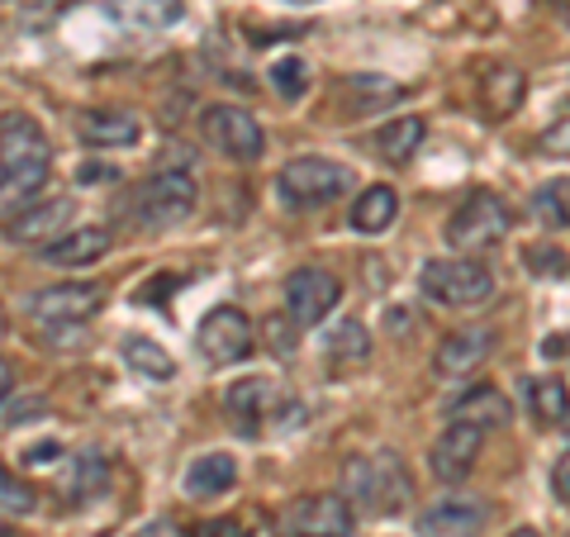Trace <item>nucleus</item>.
<instances>
[{"mask_svg": "<svg viewBox=\"0 0 570 537\" xmlns=\"http://www.w3.org/2000/svg\"><path fill=\"white\" fill-rule=\"evenodd\" d=\"M200 134L214 153L228 157V163H257L262 148H266L262 124L247 115L243 105H224V100H214L200 110Z\"/></svg>", "mask_w": 570, "mask_h": 537, "instance_id": "7", "label": "nucleus"}, {"mask_svg": "<svg viewBox=\"0 0 570 537\" xmlns=\"http://www.w3.org/2000/svg\"><path fill=\"white\" fill-rule=\"evenodd\" d=\"M105 253H110V234L105 228H67L62 238H52L48 247H39V257L48 266H96Z\"/></svg>", "mask_w": 570, "mask_h": 537, "instance_id": "18", "label": "nucleus"}, {"mask_svg": "<svg viewBox=\"0 0 570 537\" xmlns=\"http://www.w3.org/2000/svg\"><path fill=\"white\" fill-rule=\"evenodd\" d=\"M343 300V281L324 266H299V272L285 281V314H291L295 329H314L337 310Z\"/></svg>", "mask_w": 570, "mask_h": 537, "instance_id": "11", "label": "nucleus"}, {"mask_svg": "<svg viewBox=\"0 0 570 537\" xmlns=\"http://www.w3.org/2000/svg\"><path fill=\"white\" fill-rule=\"evenodd\" d=\"M523 96H528V81H523L519 67L499 62V67L485 71V81H480V105H485L490 119H509L523 105Z\"/></svg>", "mask_w": 570, "mask_h": 537, "instance_id": "20", "label": "nucleus"}, {"mask_svg": "<svg viewBox=\"0 0 570 537\" xmlns=\"http://www.w3.org/2000/svg\"><path fill=\"white\" fill-rule=\"evenodd\" d=\"M124 362H129L138 375H148V381H171L176 375V362L153 343V338H124Z\"/></svg>", "mask_w": 570, "mask_h": 537, "instance_id": "26", "label": "nucleus"}, {"mask_svg": "<svg viewBox=\"0 0 570 537\" xmlns=\"http://www.w3.org/2000/svg\"><path fill=\"white\" fill-rule=\"evenodd\" d=\"M33 509V495L20 476L6 471V461H0V514H29Z\"/></svg>", "mask_w": 570, "mask_h": 537, "instance_id": "31", "label": "nucleus"}, {"mask_svg": "<svg viewBox=\"0 0 570 537\" xmlns=\"http://www.w3.org/2000/svg\"><path fill=\"white\" fill-rule=\"evenodd\" d=\"M29 319H39L43 329H71L86 324L105 310V291L91 281H62V285H43V291L29 295Z\"/></svg>", "mask_w": 570, "mask_h": 537, "instance_id": "9", "label": "nucleus"}, {"mask_svg": "<svg viewBox=\"0 0 570 537\" xmlns=\"http://www.w3.org/2000/svg\"><path fill=\"white\" fill-rule=\"evenodd\" d=\"M195 537H247L238 518H209V524L195 528Z\"/></svg>", "mask_w": 570, "mask_h": 537, "instance_id": "34", "label": "nucleus"}, {"mask_svg": "<svg viewBox=\"0 0 570 537\" xmlns=\"http://www.w3.org/2000/svg\"><path fill=\"white\" fill-rule=\"evenodd\" d=\"M272 86H276L281 100H305V91H309V62L305 58H281L272 67Z\"/></svg>", "mask_w": 570, "mask_h": 537, "instance_id": "29", "label": "nucleus"}, {"mask_svg": "<svg viewBox=\"0 0 570 537\" xmlns=\"http://www.w3.org/2000/svg\"><path fill=\"white\" fill-rule=\"evenodd\" d=\"M10 390H14V371H10L6 357H0V400H10Z\"/></svg>", "mask_w": 570, "mask_h": 537, "instance_id": "36", "label": "nucleus"}, {"mask_svg": "<svg viewBox=\"0 0 570 537\" xmlns=\"http://www.w3.org/2000/svg\"><path fill=\"white\" fill-rule=\"evenodd\" d=\"M195 348H200V357L209 367H234L257 348V333H253V324H247L243 310L219 304V310H209L200 319V329H195Z\"/></svg>", "mask_w": 570, "mask_h": 537, "instance_id": "10", "label": "nucleus"}, {"mask_svg": "<svg viewBox=\"0 0 570 537\" xmlns=\"http://www.w3.org/2000/svg\"><path fill=\"white\" fill-rule=\"evenodd\" d=\"M448 423H471V428H509L513 423V400L499 385H466L461 396L448 400Z\"/></svg>", "mask_w": 570, "mask_h": 537, "instance_id": "16", "label": "nucleus"}, {"mask_svg": "<svg viewBox=\"0 0 570 537\" xmlns=\"http://www.w3.org/2000/svg\"><path fill=\"white\" fill-rule=\"evenodd\" d=\"M423 119L419 115H404V119H390L385 129L376 134V153L385 157V163H409V157L419 153V143H423Z\"/></svg>", "mask_w": 570, "mask_h": 537, "instance_id": "24", "label": "nucleus"}, {"mask_svg": "<svg viewBox=\"0 0 570 537\" xmlns=\"http://www.w3.org/2000/svg\"><path fill=\"white\" fill-rule=\"evenodd\" d=\"M528 266L538 276H570V257L561 253V247H528Z\"/></svg>", "mask_w": 570, "mask_h": 537, "instance_id": "32", "label": "nucleus"}, {"mask_svg": "<svg viewBox=\"0 0 570 537\" xmlns=\"http://www.w3.org/2000/svg\"><path fill=\"white\" fill-rule=\"evenodd\" d=\"M224 409L234 414L238 433H257L266 419H285V400H281L276 381H266V375H243V381H234L224 390Z\"/></svg>", "mask_w": 570, "mask_h": 537, "instance_id": "14", "label": "nucleus"}, {"mask_svg": "<svg viewBox=\"0 0 570 537\" xmlns=\"http://www.w3.org/2000/svg\"><path fill=\"white\" fill-rule=\"evenodd\" d=\"M509 537H542V533H538V528H513Z\"/></svg>", "mask_w": 570, "mask_h": 537, "instance_id": "37", "label": "nucleus"}, {"mask_svg": "<svg viewBox=\"0 0 570 537\" xmlns=\"http://www.w3.org/2000/svg\"><path fill=\"white\" fill-rule=\"evenodd\" d=\"M509 228H513V209L499 201L494 191H475L452 209L448 243L456 247L461 257H475V253H490V247L504 243Z\"/></svg>", "mask_w": 570, "mask_h": 537, "instance_id": "6", "label": "nucleus"}, {"mask_svg": "<svg viewBox=\"0 0 570 537\" xmlns=\"http://www.w3.org/2000/svg\"><path fill=\"white\" fill-rule=\"evenodd\" d=\"M352 186H356V176L343 163H333V157H295L276 176V201L285 209L305 214V209H324L333 201H343Z\"/></svg>", "mask_w": 570, "mask_h": 537, "instance_id": "3", "label": "nucleus"}, {"mask_svg": "<svg viewBox=\"0 0 570 537\" xmlns=\"http://www.w3.org/2000/svg\"><path fill=\"white\" fill-rule=\"evenodd\" d=\"M528 404L538 423L547 428H570V390L551 375V381H528Z\"/></svg>", "mask_w": 570, "mask_h": 537, "instance_id": "25", "label": "nucleus"}, {"mask_svg": "<svg viewBox=\"0 0 570 537\" xmlns=\"http://www.w3.org/2000/svg\"><path fill=\"white\" fill-rule=\"evenodd\" d=\"M71 471H77V480H71V495H77V499H96V490H105V461H100V452H81Z\"/></svg>", "mask_w": 570, "mask_h": 537, "instance_id": "30", "label": "nucleus"}, {"mask_svg": "<svg viewBox=\"0 0 570 537\" xmlns=\"http://www.w3.org/2000/svg\"><path fill=\"white\" fill-rule=\"evenodd\" d=\"M105 14L124 29H167L181 20V0H105Z\"/></svg>", "mask_w": 570, "mask_h": 537, "instance_id": "22", "label": "nucleus"}, {"mask_svg": "<svg viewBox=\"0 0 570 537\" xmlns=\"http://www.w3.org/2000/svg\"><path fill=\"white\" fill-rule=\"evenodd\" d=\"M419 537H480L490 528V505L485 499H471V495H452V499H438L419 514Z\"/></svg>", "mask_w": 570, "mask_h": 537, "instance_id": "13", "label": "nucleus"}, {"mask_svg": "<svg viewBox=\"0 0 570 537\" xmlns=\"http://www.w3.org/2000/svg\"><path fill=\"white\" fill-rule=\"evenodd\" d=\"M52 176V143L29 115H0V195L24 201Z\"/></svg>", "mask_w": 570, "mask_h": 537, "instance_id": "1", "label": "nucleus"}, {"mask_svg": "<svg viewBox=\"0 0 570 537\" xmlns=\"http://www.w3.org/2000/svg\"><path fill=\"white\" fill-rule=\"evenodd\" d=\"M234 486H238V461L228 452H205L186 467V495H195V499H214Z\"/></svg>", "mask_w": 570, "mask_h": 537, "instance_id": "21", "label": "nucleus"}, {"mask_svg": "<svg viewBox=\"0 0 570 537\" xmlns=\"http://www.w3.org/2000/svg\"><path fill=\"white\" fill-rule=\"evenodd\" d=\"M71 214H77V205L71 201H43V205H29L20 209L14 219L6 224V238L20 243V247H48L52 238H62L71 228Z\"/></svg>", "mask_w": 570, "mask_h": 537, "instance_id": "15", "label": "nucleus"}, {"mask_svg": "<svg viewBox=\"0 0 570 537\" xmlns=\"http://www.w3.org/2000/svg\"><path fill=\"white\" fill-rule=\"evenodd\" d=\"M343 499L352 509L371 514V518H385V514H395L414 499V480H409L404 461L395 452L352 457L343 467Z\"/></svg>", "mask_w": 570, "mask_h": 537, "instance_id": "2", "label": "nucleus"}, {"mask_svg": "<svg viewBox=\"0 0 570 537\" xmlns=\"http://www.w3.org/2000/svg\"><path fill=\"white\" fill-rule=\"evenodd\" d=\"M532 214H538L547 228H566L570 224V176L547 182L538 195H532Z\"/></svg>", "mask_w": 570, "mask_h": 537, "instance_id": "28", "label": "nucleus"}, {"mask_svg": "<svg viewBox=\"0 0 570 537\" xmlns=\"http://www.w3.org/2000/svg\"><path fill=\"white\" fill-rule=\"evenodd\" d=\"M419 291L423 300L442 304V310H475L494 295V272L475 257H433L419 272Z\"/></svg>", "mask_w": 570, "mask_h": 537, "instance_id": "5", "label": "nucleus"}, {"mask_svg": "<svg viewBox=\"0 0 570 537\" xmlns=\"http://www.w3.org/2000/svg\"><path fill=\"white\" fill-rule=\"evenodd\" d=\"M557 6H561V20L570 25V0H557Z\"/></svg>", "mask_w": 570, "mask_h": 537, "instance_id": "38", "label": "nucleus"}, {"mask_svg": "<svg viewBox=\"0 0 570 537\" xmlns=\"http://www.w3.org/2000/svg\"><path fill=\"white\" fill-rule=\"evenodd\" d=\"M551 495H557L561 505H570V452H561L557 467H551Z\"/></svg>", "mask_w": 570, "mask_h": 537, "instance_id": "33", "label": "nucleus"}, {"mask_svg": "<svg viewBox=\"0 0 570 537\" xmlns=\"http://www.w3.org/2000/svg\"><path fill=\"white\" fill-rule=\"evenodd\" d=\"M328 357L337 367H356L371 357V333L362 329V319H343L333 333H328Z\"/></svg>", "mask_w": 570, "mask_h": 537, "instance_id": "27", "label": "nucleus"}, {"mask_svg": "<svg viewBox=\"0 0 570 537\" xmlns=\"http://www.w3.org/2000/svg\"><path fill=\"white\" fill-rule=\"evenodd\" d=\"M356 514L343 495H299L276 518V537H352Z\"/></svg>", "mask_w": 570, "mask_h": 537, "instance_id": "8", "label": "nucleus"}, {"mask_svg": "<svg viewBox=\"0 0 570 537\" xmlns=\"http://www.w3.org/2000/svg\"><path fill=\"white\" fill-rule=\"evenodd\" d=\"M494 352V329H456V333H448L438 343V357H433V367L442 371V375H471L485 357Z\"/></svg>", "mask_w": 570, "mask_h": 537, "instance_id": "17", "label": "nucleus"}, {"mask_svg": "<svg viewBox=\"0 0 570 537\" xmlns=\"http://www.w3.org/2000/svg\"><path fill=\"white\" fill-rule=\"evenodd\" d=\"M77 134L91 143V148H129V143H138L142 124L129 110H91V115H81Z\"/></svg>", "mask_w": 570, "mask_h": 537, "instance_id": "19", "label": "nucleus"}, {"mask_svg": "<svg viewBox=\"0 0 570 537\" xmlns=\"http://www.w3.org/2000/svg\"><path fill=\"white\" fill-rule=\"evenodd\" d=\"M134 537H181V533H176V524H167V518H153V524H142Z\"/></svg>", "mask_w": 570, "mask_h": 537, "instance_id": "35", "label": "nucleus"}, {"mask_svg": "<svg viewBox=\"0 0 570 537\" xmlns=\"http://www.w3.org/2000/svg\"><path fill=\"white\" fill-rule=\"evenodd\" d=\"M395 219H400V195L390 186H366L352 201V228H356V234H366V238L385 234Z\"/></svg>", "mask_w": 570, "mask_h": 537, "instance_id": "23", "label": "nucleus"}, {"mask_svg": "<svg viewBox=\"0 0 570 537\" xmlns=\"http://www.w3.org/2000/svg\"><path fill=\"white\" fill-rule=\"evenodd\" d=\"M195 205H200V186H195L190 172H157L134 191V201L124 214H129L138 228H148V234H167V228L190 219Z\"/></svg>", "mask_w": 570, "mask_h": 537, "instance_id": "4", "label": "nucleus"}, {"mask_svg": "<svg viewBox=\"0 0 570 537\" xmlns=\"http://www.w3.org/2000/svg\"><path fill=\"white\" fill-rule=\"evenodd\" d=\"M480 447H485V433L471 423H448L433 442V452H428V467H433V476L442 480V486H461L475 461H480Z\"/></svg>", "mask_w": 570, "mask_h": 537, "instance_id": "12", "label": "nucleus"}]
</instances>
